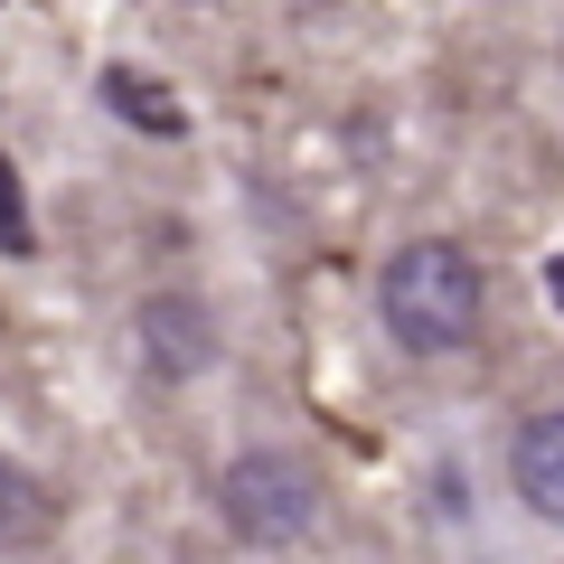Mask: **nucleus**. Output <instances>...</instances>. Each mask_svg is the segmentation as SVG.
Returning a JSON list of instances; mask_svg holds the SVG:
<instances>
[{
    "instance_id": "obj_3",
    "label": "nucleus",
    "mask_w": 564,
    "mask_h": 564,
    "mask_svg": "<svg viewBox=\"0 0 564 564\" xmlns=\"http://www.w3.org/2000/svg\"><path fill=\"white\" fill-rule=\"evenodd\" d=\"M217 358V321H207V302H188V292H151L141 302V367L161 386L198 377V367Z\"/></svg>"
},
{
    "instance_id": "obj_7",
    "label": "nucleus",
    "mask_w": 564,
    "mask_h": 564,
    "mask_svg": "<svg viewBox=\"0 0 564 564\" xmlns=\"http://www.w3.org/2000/svg\"><path fill=\"white\" fill-rule=\"evenodd\" d=\"M39 518H47V508H39V489H29L20 470L0 462V536H10V545H29V536H39Z\"/></svg>"
},
{
    "instance_id": "obj_4",
    "label": "nucleus",
    "mask_w": 564,
    "mask_h": 564,
    "mask_svg": "<svg viewBox=\"0 0 564 564\" xmlns=\"http://www.w3.org/2000/svg\"><path fill=\"white\" fill-rule=\"evenodd\" d=\"M508 470H518V499L536 508V518L564 527V414L518 423V452H508Z\"/></svg>"
},
{
    "instance_id": "obj_6",
    "label": "nucleus",
    "mask_w": 564,
    "mask_h": 564,
    "mask_svg": "<svg viewBox=\"0 0 564 564\" xmlns=\"http://www.w3.org/2000/svg\"><path fill=\"white\" fill-rule=\"evenodd\" d=\"M0 254H39V226H29V188H20V161L0 151Z\"/></svg>"
},
{
    "instance_id": "obj_8",
    "label": "nucleus",
    "mask_w": 564,
    "mask_h": 564,
    "mask_svg": "<svg viewBox=\"0 0 564 564\" xmlns=\"http://www.w3.org/2000/svg\"><path fill=\"white\" fill-rule=\"evenodd\" d=\"M545 282H555V302H564V254H555V263H545Z\"/></svg>"
},
{
    "instance_id": "obj_2",
    "label": "nucleus",
    "mask_w": 564,
    "mask_h": 564,
    "mask_svg": "<svg viewBox=\"0 0 564 564\" xmlns=\"http://www.w3.org/2000/svg\"><path fill=\"white\" fill-rule=\"evenodd\" d=\"M217 508L245 545H302L311 518H321V480L292 452H236L226 480H217Z\"/></svg>"
},
{
    "instance_id": "obj_1",
    "label": "nucleus",
    "mask_w": 564,
    "mask_h": 564,
    "mask_svg": "<svg viewBox=\"0 0 564 564\" xmlns=\"http://www.w3.org/2000/svg\"><path fill=\"white\" fill-rule=\"evenodd\" d=\"M480 263L462 254L452 236H414L386 254L377 273V311H386V339L414 348V358H452V348L480 339Z\"/></svg>"
},
{
    "instance_id": "obj_5",
    "label": "nucleus",
    "mask_w": 564,
    "mask_h": 564,
    "mask_svg": "<svg viewBox=\"0 0 564 564\" xmlns=\"http://www.w3.org/2000/svg\"><path fill=\"white\" fill-rule=\"evenodd\" d=\"M104 104H113L122 122H141V132H180V122H188L180 104L161 95V85L141 76V66H113V76H104Z\"/></svg>"
}]
</instances>
